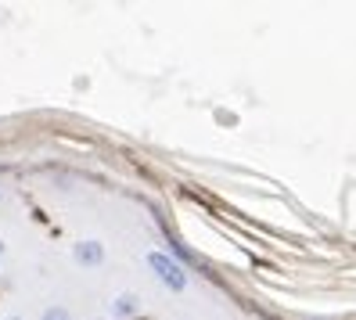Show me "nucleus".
Masks as SVG:
<instances>
[{
  "label": "nucleus",
  "mask_w": 356,
  "mask_h": 320,
  "mask_svg": "<svg viewBox=\"0 0 356 320\" xmlns=\"http://www.w3.org/2000/svg\"><path fill=\"white\" fill-rule=\"evenodd\" d=\"M72 255H76V263H83V266H97L104 259V248H101V241H79Z\"/></svg>",
  "instance_id": "nucleus-2"
},
{
  "label": "nucleus",
  "mask_w": 356,
  "mask_h": 320,
  "mask_svg": "<svg viewBox=\"0 0 356 320\" xmlns=\"http://www.w3.org/2000/svg\"><path fill=\"white\" fill-rule=\"evenodd\" d=\"M44 320H72V317H69V310H61V306H51V310L44 313Z\"/></svg>",
  "instance_id": "nucleus-4"
},
{
  "label": "nucleus",
  "mask_w": 356,
  "mask_h": 320,
  "mask_svg": "<svg viewBox=\"0 0 356 320\" xmlns=\"http://www.w3.org/2000/svg\"><path fill=\"white\" fill-rule=\"evenodd\" d=\"M115 313L119 317H134L137 313V295H119L115 298Z\"/></svg>",
  "instance_id": "nucleus-3"
},
{
  "label": "nucleus",
  "mask_w": 356,
  "mask_h": 320,
  "mask_svg": "<svg viewBox=\"0 0 356 320\" xmlns=\"http://www.w3.org/2000/svg\"><path fill=\"white\" fill-rule=\"evenodd\" d=\"M148 263H152V270L162 277V285L170 291H184L187 288V270H180V263L170 259L165 252H148Z\"/></svg>",
  "instance_id": "nucleus-1"
},
{
  "label": "nucleus",
  "mask_w": 356,
  "mask_h": 320,
  "mask_svg": "<svg viewBox=\"0 0 356 320\" xmlns=\"http://www.w3.org/2000/svg\"><path fill=\"white\" fill-rule=\"evenodd\" d=\"M0 255H4V245H0Z\"/></svg>",
  "instance_id": "nucleus-6"
},
{
  "label": "nucleus",
  "mask_w": 356,
  "mask_h": 320,
  "mask_svg": "<svg viewBox=\"0 0 356 320\" xmlns=\"http://www.w3.org/2000/svg\"><path fill=\"white\" fill-rule=\"evenodd\" d=\"M8 320H22V317H8Z\"/></svg>",
  "instance_id": "nucleus-5"
}]
</instances>
